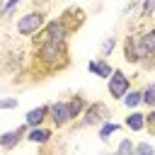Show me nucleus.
Wrapping results in <instances>:
<instances>
[{
	"label": "nucleus",
	"mask_w": 155,
	"mask_h": 155,
	"mask_svg": "<svg viewBox=\"0 0 155 155\" xmlns=\"http://www.w3.org/2000/svg\"><path fill=\"white\" fill-rule=\"evenodd\" d=\"M34 63L41 68L44 75L58 73L63 68H68L70 63V53H68V44H53V41H39L34 48Z\"/></svg>",
	"instance_id": "obj_1"
},
{
	"label": "nucleus",
	"mask_w": 155,
	"mask_h": 155,
	"mask_svg": "<svg viewBox=\"0 0 155 155\" xmlns=\"http://www.w3.org/2000/svg\"><path fill=\"white\" fill-rule=\"evenodd\" d=\"M109 116H111V109H109L104 102H99V99H97V102H87L82 116L75 121V128H92V126H99V124L109 121Z\"/></svg>",
	"instance_id": "obj_2"
},
{
	"label": "nucleus",
	"mask_w": 155,
	"mask_h": 155,
	"mask_svg": "<svg viewBox=\"0 0 155 155\" xmlns=\"http://www.w3.org/2000/svg\"><path fill=\"white\" fill-rule=\"evenodd\" d=\"M70 39V29L65 27V22L58 17V19H46L44 29L39 34H34V44L39 41H53V44H68Z\"/></svg>",
	"instance_id": "obj_3"
},
{
	"label": "nucleus",
	"mask_w": 155,
	"mask_h": 155,
	"mask_svg": "<svg viewBox=\"0 0 155 155\" xmlns=\"http://www.w3.org/2000/svg\"><path fill=\"white\" fill-rule=\"evenodd\" d=\"M44 24H46V12L31 10V12L22 15L15 27H17V34H19V36H34V34H39V31L44 29Z\"/></svg>",
	"instance_id": "obj_4"
},
{
	"label": "nucleus",
	"mask_w": 155,
	"mask_h": 155,
	"mask_svg": "<svg viewBox=\"0 0 155 155\" xmlns=\"http://www.w3.org/2000/svg\"><path fill=\"white\" fill-rule=\"evenodd\" d=\"M128 90H131V78H128L124 70L114 68L111 78L107 80V92H109V97H114V99H124V94H126Z\"/></svg>",
	"instance_id": "obj_5"
},
{
	"label": "nucleus",
	"mask_w": 155,
	"mask_h": 155,
	"mask_svg": "<svg viewBox=\"0 0 155 155\" xmlns=\"http://www.w3.org/2000/svg\"><path fill=\"white\" fill-rule=\"evenodd\" d=\"M48 121L53 124V128H65L68 124H73L65 99H58V102H51L48 104Z\"/></svg>",
	"instance_id": "obj_6"
},
{
	"label": "nucleus",
	"mask_w": 155,
	"mask_h": 155,
	"mask_svg": "<svg viewBox=\"0 0 155 155\" xmlns=\"http://www.w3.org/2000/svg\"><path fill=\"white\" fill-rule=\"evenodd\" d=\"M124 61L126 63H131V65H143V61H145V56H143V51H140V44H138V36H133V34H128L126 39H124Z\"/></svg>",
	"instance_id": "obj_7"
},
{
	"label": "nucleus",
	"mask_w": 155,
	"mask_h": 155,
	"mask_svg": "<svg viewBox=\"0 0 155 155\" xmlns=\"http://www.w3.org/2000/svg\"><path fill=\"white\" fill-rule=\"evenodd\" d=\"M27 124H22V126H17V128H12V131H2L0 133V148L2 150H15L24 138H27Z\"/></svg>",
	"instance_id": "obj_8"
},
{
	"label": "nucleus",
	"mask_w": 155,
	"mask_h": 155,
	"mask_svg": "<svg viewBox=\"0 0 155 155\" xmlns=\"http://www.w3.org/2000/svg\"><path fill=\"white\" fill-rule=\"evenodd\" d=\"M44 121H48V104H39V107L29 109V111H27V116H24V124H27V128L44 126Z\"/></svg>",
	"instance_id": "obj_9"
},
{
	"label": "nucleus",
	"mask_w": 155,
	"mask_h": 155,
	"mask_svg": "<svg viewBox=\"0 0 155 155\" xmlns=\"http://www.w3.org/2000/svg\"><path fill=\"white\" fill-rule=\"evenodd\" d=\"M87 73H92V75H97L102 80H109L111 73H114V68H111V63L107 58H97V61H90L87 63Z\"/></svg>",
	"instance_id": "obj_10"
},
{
	"label": "nucleus",
	"mask_w": 155,
	"mask_h": 155,
	"mask_svg": "<svg viewBox=\"0 0 155 155\" xmlns=\"http://www.w3.org/2000/svg\"><path fill=\"white\" fill-rule=\"evenodd\" d=\"M51 136H53L51 128L36 126V128H29V131H27V138H24V140H29V143H34V145H46V143L51 140Z\"/></svg>",
	"instance_id": "obj_11"
},
{
	"label": "nucleus",
	"mask_w": 155,
	"mask_h": 155,
	"mask_svg": "<svg viewBox=\"0 0 155 155\" xmlns=\"http://www.w3.org/2000/svg\"><path fill=\"white\" fill-rule=\"evenodd\" d=\"M138 44H140V51H143L145 61L153 58V56H155V29H148V31L138 34ZM145 61H143V63H145Z\"/></svg>",
	"instance_id": "obj_12"
},
{
	"label": "nucleus",
	"mask_w": 155,
	"mask_h": 155,
	"mask_svg": "<svg viewBox=\"0 0 155 155\" xmlns=\"http://www.w3.org/2000/svg\"><path fill=\"white\" fill-rule=\"evenodd\" d=\"M124 126H126L128 131H133V133L145 131V114H143V111H138V109H133V111L124 119Z\"/></svg>",
	"instance_id": "obj_13"
},
{
	"label": "nucleus",
	"mask_w": 155,
	"mask_h": 155,
	"mask_svg": "<svg viewBox=\"0 0 155 155\" xmlns=\"http://www.w3.org/2000/svg\"><path fill=\"white\" fill-rule=\"evenodd\" d=\"M68 102V111H70V119L73 121H78L80 116H82V111H85V107H87V99L82 97V94H73L70 99H65Z\"/></svg>",
	"instance_id": "obj_14"
},
{
	"label": "nucleus",
	"mask_w": 155,
	"mask_h": 155,
	"mask_svg": "<svg viewBox=\"0 0 155 155\" xmlns=\"http://www.w3.org/2000/svg\"><path fill=\"white\" fill-rule=\"evenodd\" d=\"M121 128H124V126H121L119 121H111V119H109V121L99 124L97 136H99V140H102V143H109V140H111V136H114V133H119Z\"/></svg>",
	"instance_id": "obj_15"
},
{
	"label": "nucleus",
	"mask_w": 155,
	"mask_h": 155,
	"mask_svg": "<svg viewBox=\"0 0 155 155\" xmlns=\"http://www.w3.org/2000/svg\"><path fill=\"white\" fill-rule=\"evenodd\" d=\"M140 104H145L148 109L155 107V82H148L145 87H140Z\"/></svg>",
	"instance_id": "obj_16"
},
{
	"label": "nucleus",
	"mask_w": 155,
	"mask_h": 155,
	"mask_svg": "<svg viewBox=\"0 0 155 155\" xmlns=\"http://www.w3.org/2000/svg\"><path fill=\"white\" fill-rule=\"evenodd\" d=\"M124 107L128 109V111H133V109H138L140 107V90H128L126 94H124Z\"/></svg>",
	"instance_id": "obj_17"
},
{
	"label": "nucleus",
	"mask_w": 155,
	"mask_h": 155,
	"mask_svg": "<svg viewBox=\"0 0 155 155\" xmlns=\"http://www.w3.org/2000/svg\"><path fill=\"white\" fill-rule=\"evenodd\" d=\"M133 150H136V143L131 138H121L116 150H114V155H133Z\"/></svg>",
	"instance_id": "obj_18"
},
{
	"label": "nucleus",
	"mask_w": 155,
	"mask_h": 155,
	"mask_svg": "<svg viewBox=\"0 0 155 155\" xmlns=\"http://www.w3.org/2000/svg\"><path fill=\"white\" fill-rule=\"evenodd\" d=\"M133 155H155V145L148 143V140H140V143H136Z\"/></svg>",
	"instance_id": "obj_19"
},
{
	"label": "nucleus",
	"mask_w": 155,
	"mask_h": 155,
	"mask_svg": "<svg viewBox=\"0 0 155 155\" xmlns=\"http://www.w3.org/2000/svg\"><path fill=\"white\" fill-rule=\"evenodd\" d=\"M155 15V0H140V17L148 19Z\"/></svg>",
	"instance_id": "obj_20"
},
{
	"label": "nucleus",
	"mask_w": 155,
	"mask_h": 155,
	"mask_svg": "<svg viewBox=\"0 0 155 155\" xmlns=\"http://www.w3.org/2000/svg\"><path fill=\"white\" fill-rule=\"evenodd\" d=\"M19 107V99L17 97H0V109L10 111V109H17Z\"/></svg>",
	"instance_id": "obj_21"
},
{
	"label": "nucleus",
	"mask_w": 155,
	"mask_h": 155,
	"mask_svg": "<svg viewBox=\"0 0 155 155\" xmlns=\"http://www.w3.org/2000/svg\"><path fill=\"white\" fill-rule=\"evenodd\" d=\"M145 131L155 136V107L145 111Z\"/></svg>",
	"instance_id": "obj_22"
},
{
	"label": "nucleus",
	"mask_w": 155,
	"mask_h": 155,
	"mask_svg": "<svg viewBox=\"0 0 155 155\" xmlns=\"http://www.w3.org/2000/svg\"><path fill=\"white\" fill-rule=\"evenodd\" d=\"M114 48H116V36H107L102 41V56H109Z\"/></svg>",
	"instance_id": "obj_23"
},
{
	"label": "nucleus",
	"mask_w": 155,
	"mask_h": 155,
	"mask_svg": "<svg viewBox=\"0 0 155 155\" xmlns=\"http://www.w3.org/2000/svg\"><path fill=\"white\" fill-rule=\"evenodd\" d=\"M19 2H24V0H5V7H2V12H5V15H10V12H12V10H15Z\"/></svg>",
	"instance_id": "obj_24"
},
{
	"label": "nucleus",
	"mask_w": 155,
	"mask_h": 155,
	"mask_svg": "<svg viewBox=\"0 0 155 155\" xmlns=\"http://www.w3.org/2000/svg\"><path fill=\"white\" fill-rule=\"evenodd\" d=\"M138 5H140V0H133V2H128V5L124 7V15H128V12H131V10H136Z\"/></svg>",
	"instance_id": "obj_25"
},
{
	"label": "nucleus",
	"mask_w": 155,
	"mask_h": 155,
	"mask_svg": "<svg viewBox=\"0 0 155 155\" xmlns=\"http://www.w3.org/2000/svg\"><path fill=\"white\" fill-rule=\"evenodd\" d=\"M2 7H5V0H0V15H5V12H2Z\"/></svg>",
	"instance_id": "obj_26"
},
{
	"label": "nucleus",
	"mask_w": 155,
	"mask_h": 155,
	"mask_svg": "<svg viewBox=\"0 0 155 155\" xmlns=\"http://www.w3.org/2000/svg\"><path fill=\"white\" fill-rule=\"evenodd\" d=\"M99 155H114V153H99Z\"/></svg>",
	"instance_id": "obj_27"
}]
</instances>
